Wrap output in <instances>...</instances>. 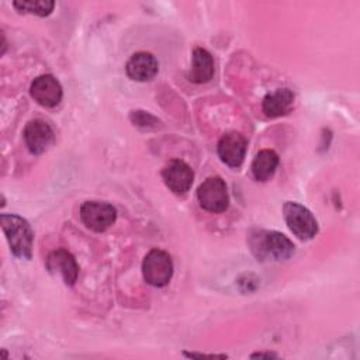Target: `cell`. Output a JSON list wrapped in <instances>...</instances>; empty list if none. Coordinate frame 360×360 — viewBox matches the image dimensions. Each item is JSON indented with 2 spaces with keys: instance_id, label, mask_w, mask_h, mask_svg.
Wrapping results in <instances>:
<instances>
[{
  "instance_id": "cell-1",
  "label": "cell",
  "mask_w": 360,
  "mask_h": 360,
  "mask_svg": "<svg viewBox=\"0 0 360 360\" xmlns=\"http://www.w3.org/2000/svg\"><path fill=\"white\" fill-rule=\"evenodd\" d=\"M252 253L260 260H285L294 255V243L281 232L259 229L249 238Z\"/></svg>"
},
{
  "instance_id": "cell-2",
  "label": "cell",
  "mask_w": 360,
  "mask_h": 360,
  "mask_svg": "<svg viewBox=\"0 0 360 360\" xmlns=\"http://www.w3.org/2000/svg\"><path fill=\"white\" fill-rule=\"evenodd\" d=\"M0 224L13 255L20 259H31L34 243L31 225L15 214H1Z\"/></svg>"
},
{
  "instance_id": "cell-3",
  "label": "cell",
  "mask_w": 360,
  "mask_h": 360,
  "mask_svg": "<svg viewBox=\"0 0 360 360\" xmlns=\"http://www.w3.org/2000/svg\"><path fill=\"white\" fill-rule=\"evenodd\" d=\"M142 274L148 284L153 287H165L173 276V262L167 252L152 249L142 262Z\"/></svg>"
},
{
  "instance_id": "cell-4",
  "label": "cell",
  "mask_w": 360,
  "mask_h": 360,
  "mask_svg": "<svg viewBox=\"0 0 360 360\" xmlns=\"http://www.w3.org/2000/svg\"><path fill=\"white\" fill-rule=\"evenodd\" d=\"M283 214L290 231L301 240L312 239L316 235L318 222L312 212L304 205L294 201H287L283 205Z\"/></svg>"
},
{
  "instance_id": "cell-5",
  "label": "cell",
  "mask_w": 360,
  "mask_h": 360,
  "mask_svg": "<svg viewBox=\"0 0 360 360\" xmlns=\"http://www.w3.org/2000/svg\"><path fill=\"white\" fill-rule=\"evenodd\" d=\"M197 198L201 208L208 212H224L229 205L226 184L218 176L208 177L200 184Z\"/></svg>"
},
{
  "instance_id": "cell-6",
  "label": "cell",
  "mask_w": 360,
  "mask_h": 360,
  "mask_svg": "<svg viewBox=\"0 0 360 360\" xmlns=\"http://www.w3.org/2000/svg\"><path fill=\"white\" fill-rule=\"evenodd\" d=\"M80 218L89 229L104 232L115 222L117 210L104 201H84L80 205Z\"/></svg>"
},
{
  "instance_id": "cell-7",
  "label": "cell",
  "mask_w": 360,
  "mask_h": 360,
  "mask_svg": "<svg viewBox=\"0 0 360 360\" xmlns=\"http://www.w3.org/2000/svg\"><path fill=\"white\" fill-rule=\"evenodd\" d=\"M162 179L172 193L183 195L190 190L194 180V173L186 162L173 159L169 160L162 169Z\"/></svg>"
},
{
  "instance_id": "cell-8",
  "label": "cell",
  "mask_w": 360,
  "mask_h": 360,
  "mask_svg": "<svg viewBox=\"0 0 360 360\" xmlns=\"http://www.w3.org/2000/svg\"><path fill=\"white\" fill-rule=\"evenodd\" d=\"M31 97L42 107L52 108L62 100V86L52 75H41L35 77L30 86Z\"/></svg>"
},
{
  "instance_id": "cell-9",
  "label": "cell",
  "mask_w": 360,
  "mask_h": 360,
  "mask_svg": "<svg viewBox=\"0 0 360 360\" xmlns=\"http://www.w3.org/2000/svg\"><path fill=\"white\" fill-rule=\"evenodd\" d=\"M248 142L246 138L239 132L225 134L217 146L219 159L229 167H239L243 163L246 155Z\"/></svg>"
},
{
  "instance_id": "cell-10",
  "label": "cell",
  "mask_w": 360,
  "mask_h": 360,
  "mask_svg": "<svg viewBox=\"0 0 360 360\" xmlns=\"http://www.w3.org/2000/svg\"><path fill=\"white\" fill-rule=\"evenodd\" d=\"M24 142L28 150L34 155L44 153L53 142V131L44 120H32L24 128Z\"/></svg>"
},
{
  "instance_id": "cell-11",
  "label": "cell",
  "mask_w": 360,
  "mask_h": 360,
  "mask_svg": "<svg viewBox=\"0 0 360 360\" xmlns=\"http://www.w3.org/2000/svg\"><path fill=\"white\" fill-rule=\"evenodd\" d=\"M49 273H59L66 285H73L79 276V266L75 256L66 249L51 252L45 263Z\"/></svg>"
},
{
  "instance_id": "cell-12",
  "label": "cell",
  "mask_w": 360,
  "mask_h": 360,
  "mask_svg": "<svg viewBox=\"0 0 360 360\" xmlns=\"http://www.w3.org/2000/svg\"><path fill=\"white\" fill-rule=\"evenodd\" d=\"M127 75L135 82L152 80L159 70V63L156 58L149 52L134 53L125 66Z\"/></svg>"
},
{
  "instance_id": "cell-13",
  "label": "cell",
  "mask_w": 360,
  "mask_h": 360,
  "mask_svg": "<svg viewBox=\"0 0 360 360\" xmlns=\"http://www.w3.org/2000/svg\"><path fill=\"white\" fill-rule=\"evenodd\" d=\"M294 104V93L290 89H276L267 93L262 101V110L266 117L277 118L290 112Z\"/></svg>"
},
{
  "instance_id": "cell-14",
  "label": "cell",
  "mask_w": 360,
  "mask_h": 360,
  "mask_svg": "<svg viewBox=\"0 0 360 360\" xmlns=\"http://www.w3.org/2000/svg\"><path fill=\"white\" fill-rule=\"evenodd\" d=\"M214 76V59L212 55L204 48H195L193 51V65L187 75L188 80L197 84L207 83Z\"/></svg>"
},
{
  "instance_id": "cell-15",
  "label": "cell",
  "mask_w": 360,
  "mask_h": 360,
  "mask_svg": "<svg viewBox=\"0 0 360 360\" xmlns=\"http://www.w3.org/2000/svg\"><path fill=\"white\" fill-rule=\"evenodd\" d=\"M278 166V155L271 149L260 150L252 162V174L257 181H267Z\"/></svg>"
},
{
  "instance_id": "cell-16",
  "label": "cell",
  "mask_w": 360,
  "mask_h": 360,
  "mask_svg": "<svg viewBox=\"0 0 360 360\" xmlns=\"http://www.w3.org/2000/svg\"><path fill=\"white\" fill-rule=\"evenodd\" d=\"M13 6L20 13H31L39 17H45L52 13L55 3L49 0H22V1H14Z\"/></svg>"
},
{
  "instance_id": "cell-17",
  "label": "cell",
  "mask_w": 360,
  "mask_h": 360,
  "mask_svg": "<svg viewBox=\"0 0 360 360\" xmlns=\"http://www.w3.org/2000/svg\"><path fill=\"white\" fill-rule=\"evenodd\" d=\"M131 121L134 122V125L143 127V128L156 127V124H158V118H155L153 115H150L149 112H145V111H132Z\"/></svg>"
},
{
  "instance_id": "cell-18",
  "label": "cell",
  "mask_w": 360,
  "mask_h": 360,
  "mask_svg": "<svg viewBox=\"0 0 360 360\" xmlns=\"http://www.w3.org/2000/svg\"><path fill=\"white\" fill-rule=\"evenodd\" d=\"M250 357H277L273 353H253Z\"/></svg>"
}]
</instances>
